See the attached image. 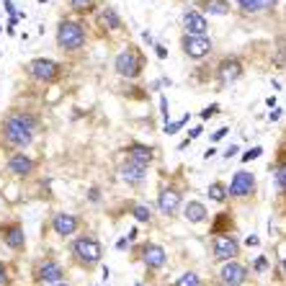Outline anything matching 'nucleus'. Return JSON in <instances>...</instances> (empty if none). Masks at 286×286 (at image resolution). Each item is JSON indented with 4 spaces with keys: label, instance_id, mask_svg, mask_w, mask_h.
Listing matches in <instances>:
<instances>
[{
    "label": "nucleus",
    "instance_id": "f257e3e1",
    "mask_svg": "<svg viewBox=\"0 0 286 286\" xmlns=\"http://www.w3.org/2000/svg\"><path fill=\"white\" fill-rule=\"evenodd\" d=\"M41 132L39 116L28 109H8L0 116V155H10L18 149H28L36 134Z\"/></svg>",
    "mask_w": 286,
    "mask_h": 286
},
{
    "label": "nucleus",
    "instance_id": "f03ea898",
    "mask_svg": "<svg viewBox=\"0 0 286 286\" xmlns=\"http://www.w3.org/2000/svg\"><path fill=\"white\" fill-rule=\"evenodd\" d=\"M88 41V31L80 21L75 18H59L57 23V49L65 54H75L85 47Z\"/></svg>",
    "mask_w": 286,
    "mask_h": 286
},
{
    "label": "nucleus",
    "instance_id": "7ed1b4c3",
    "mask_svg": "<svg viewBox=\"0 0 286 286\" xmlns=\"http://www.w3.org/2000/svg\"><path fill=\"white\" fill-rule=\"evenodd\" d=\"M70 255H72V261L83 266L85 271L90 268H96L103 258V248L101 243L93 237V235H80V237H75L72 243H70Z\"/></svg>",
    "mask_w": 286,
    "mask_h": 286
},
{
    "label": "nucleus",
    "instance_id": "20e7f679",
    "mask_svg": "<svg viewBox=\"0 0 286 286\" xmlns=\"http://www.w3.org/2000/svg\"><path fill=\"white\" fill-rule=\"evenodd\" d=\"M26 75L39 85H57L62 80V65L49 57H36L26 65Z\"/></svg>",
    "mask_w": 286,
    "mask_h": 286
},
{
    "label": "nucleus",
    "instance_id": "39448f33",
    "mask_svg": "<svg viewBox=\"0 0 286 286\" xmlns=\"http://www.w3.org/2000/svg\"><path fill=\"white\" fill-rule=\"evenodd\" d=\"M31 281L36 286H47L54 281H65V266L59 263L54 255H44L31 263Z\"/></svg>",
    "mask_w": 286,
    "mask_h": 286
},
{
    "label": "nucleus",
    "instance_id": "423d86ee",
    "mask_svg": "<svg viewBox=\"0 0 286 286\" xmlns=\"http://www.w3.org/2000/svg\"><path fill=\"white\" fill-rule=\"evenodd\" d=\"M10 178H16V180H31L39 170V160H34L31 155H26L23 149H18V152H10L5 155V168H3Z\"/></svg>",
    "mask_w": 286,
    "mask_h": 286
},
{
    "label": "nucleus",
    "instance_id": "0eeeda50",
    "mask_svg": "<svg viewBox=\"0 0 286 286\" xmlns=\"http://www.w3.org/2000/svg\"><path fill=\"white\" fill-rule=\"evenodd\" d=\"M0 243L13 253H26V232H23V222L18 217H10L0 222Z\"/></svg>",
    "mask_w": 286,
    "mask_h": 286
},
{
    "label": "nucleus",
    "instance_id": "6e6552de",
    "mask_svg": "<svg viewBox=\"0 0 286 286\" xmlns=\"http://www.w3.org/2000/svg\"><path fill=\"white\" fill-rule=\"evenodd\" d=\"M114 70L116 75H122V78L127 80H134V78H140V72H142V57L137 49H124V52H119L116 59H114Z\"/></svg>",
    "mask_w": 286,
    "mask_h": 286
},
{
    "label": "nucleus",
    "instance_id": "1a4fd4ad",
    "mask_svg": "<svg viewBox=\"0 0 286 286\" xmlns=\"http://www.w3.org/2000/svg\"><path fill=\"white\" fill-rule=\"evenodd\" d=\"M80 224H83V219L78 214H70V212H57L49 219V227L57 237H72L80 230Z\"/></svg>",
    "mask_w": 286,
    "mask_h": 286
},
{
    "label": "nucleus",
    "instance_id": "9d476101",
    "mask_svg": "<svg viewBox=\"0 0 286 286\" xmlns=\"http://www.w3.org/2000/svg\"><path fill=\"white\" fill-rule=\"evenodd\" d=\"M183 54L191 59H201L212 52V41L206 34H183Z\"/></svg>",
    "mask_w": 286,
    "mask_h": 286
},
{
    "label": "nucleus",
    "instance_id": "9b49d317",
    "mask_svg": "<svg viewBox=\"0 0 286 286\" xmlns=\"http://www.w3.org/2000/svg\"><path fill=\"white\" fill-rule=\"evenodd\" d=\"M217 78L222 85H230L235 80L243 78V62H240L237 57H227V59H222L219 67H217Z\"/></svg>",
    "mask_w": 286,
    "mask_h": 286
},
{
    "label": "nucleus",
    "instance_id": "f8f14e48",
    "mask_svg": "<svg viewBox=\"0 0 286 286\" xmlns=\"http://www.w3.org/2000/svg\"><path fill=\"white\" fill-rule=\"evenodd\" d=\"M140 253H142V255H140L142 263H144L147 268H152V271L162 268L165 261H168V253H165V248H160V245H155V243H144Z\"/></svg>",
    "mask_w": 286,
    "mask_h": 286
},
{
    "label": "nucleus",
    "instance_id": "ddd939ff",
    "mask_svg": "<svg viewBox=\"0 0 286 286\" xmlns=\"http://www.w3.org/2000/svg\"><path fill=\"white\" fill-rule=\"evenodd\" d=\"M219 279H222V284H227V286H240V284L248 281V268L240 266V263L227 261L222 266V271H219Z\"/></svg>",
    "mask_w": 286,
    "mask_h": 286
},
{
    "label": "nucleus",
    "instance_id": "4468645a",
    "mask_svg": "<svg viewBox=\"0 0 286 286\" xmlns=\"http://www.w3.org/2000/svg\"><path fill=\"white\" fill-rule=\"evenodd\" d=\"M253 188H255L253 173L237 170V173L232 175V183H230V191H227V193H232V196H248V193H253Z\"/></svg>",
    "mask_w": 286,
    "mask_h": 286
},
{
    "label": "nucleus",
    "instance_id": "2eb2a0df",
    "mask_svg": "<svg viewBox=\"0 0 286 286\" xmlns=\"http://www.w3.org/2000/svg\"><path fill=\"white\" fill-rule=\"evenodd\" d=\"M119 178H122L124 183H129V186H140V183H144V178H147V168L124 160V165L119 168Z\"/></svg>",
    "mask_w": 286,
    "mask_h": 286
},
{
    "label": "nucleus",
    "instance_id": "dca6fc26",
    "mask_svg": "<svg viewBox=\"0 0 286 286\" xmlns=\"http://www.w3.org/2000/svg\"><path fill=\"white\" fill-rule=\"evenodd\" d=\"M178 206H180V193L175 188H160L157 193V209L162 214H175L178 212Z\"/></svg>",
    "mask_w": 286,
    "mask_h": 286
},
{
    "label": "nucleus",
    "instance_id": "f3484780",
    "mask_svg": "<svg viewBox=\"0 0 286 286\" xmlns=\"http://www.w3.org/2000/svg\"><path fill=\"white\" fill-rule=\"evenodd\" d=\"M127 160L134 165H142V168H149V162L155 160V152H152V147L132 144V147H127Z\"/></svg>",
    "mask_w": 286,
    "mask_h": 286
},
{
    "label": "nucleus",
    "instance_id": "a211bd4d",
    "mask_svg": "<svg viewBox=\"0 0 286 286\" xmlns=\"http://www.w3.org/2000/svg\"><path fill=\"white\" fill-rule=\"evenodd\" d=\"M183 26H186V34H206V18L201 10H186L183 13Z\"/></svg>",
    "mask_w": 286,
    "mask_h": 286
},
{
    "label": "nucleus",
    "instance_id": "6ab92c4d",
    "mask_svg": "<svg viewBox=\"0 0 286 286\" xmlns=\"http://www.w3.org/2000/svg\"><path fill=\"white\" fill-rule=\"evenodd\" d=\"M237 243L232 237H214V255L219 261H232L237 255Z\"/></svg>",
    "mask_w": 286,
    "mask_h": 286
},
{
    "label": "nucleus",
    "instance_id": "aec40b11",
    "mask_svg": "<svg viewBox=\"0 0 286 286\" xmlns=\"http://www.w3.org/2000/svg\"><path fill=\"white\" fill-rule=\"evenodd\" d=\"M98 23H101V26H106L109 31H119V28H124L122 18H119V13H116L111 5H103V10L98 13Z\"/></svg>",
    "mask_w": 286,
    "mask_h": 286
},
{
    "label": "nucleus",
    "instance_id": "412c9836",
    "mask_svg": "<svg viewBox=\"0 0 286 286\" xmlns=\"http://www.w3.org/2000/svg\"><path fill=\"white\" fill-rule=\"evenodd\" d=\"M196 5L209 16H227L230 13V0H199Z\"/></svg>",
    "mask_w": 286,
    "mask_h": 286
},
{
    "label": "nucleus",
    "instance_id": "4be33fe9",
    "mask_svg": "<svg viewBox=\"0 0 286 286\" xmlns=\"http://www.w3.org/2000/svg\"><path fill=\"white\" fill-rule=\"evenodd\" d=\"M183 214H186V219H188V222L199 224V222H204V219H206V206H204V204H199V201H188Z\"/></svg>",
    "mask_w": 286,
    "mask_h": 286
},
{
    "label": "nucleus",
    "instance_id": "5701e85b",
    "mask_svg": "<svg viewBox=\"0 0 286 286\" xmlns=\"http://www.w3.org/2000/svg\"><path fill=\"white\" fill-rule=\"evenodd\" d=\"M67 3H70V8H72L75 13H83V16L96 8V0H67Z\"/></svg>",
    "mask_w": 286,
    "mask_h": 286
},
{
    "label": "nucleus",
    "instance_id": "b1692460",
    "mask_svg": "<svg viewBox=\"0 0 286 286\" xmlns=\"http://www.w3.org/2000/svg\"><path fill=\"white\" fill-rule=\"evenodd\" d=\"M0 286H13V266L8 261H0Z\"/></svg>",
    "mask_w": 286,
    "mask_h": 286
},
{
    "label": "nucleus",
    "instance_id": "393cba45",
    "mask_svg": "<svg viewBox=\"0 0 286 286\" xmlns=\"http://www.w3.org/2000/svg\"><path fill=\"white\" fill-rule=\"evenodd\" d=\"M132 217L137 219V222H144V224H147L149 219H152V212H149L144 204H137V206H132Z\"/></svg>",
    "mask_w": 286,
    "mask_h": 286
},
{
    "label": "nucleus",
    "instance_id": "a878e982",
    "mask_svg": "<svg viewBox=\"0 0 286 286\" xmlns=\"http://www.w3.org/2000/svg\"><path fill=\"white\" fill-rule=\"evenodd\" d=\"M175 286H201V279L193 274V271H186V274L175 281Z\"/></svg>",
    "mask_w": 286,
    "mask_h": 286
},
{
    "label": "nucleus",
    "instance_id": "bb28decb",
    "mask_svg": "<svg viewBox=\"0 0 286 286\" xmlns=\"http://www.w3.org/2000/svg\"><path fill=\"white\" fill-rule=\"evenodd\" d=\"M209 199L212 201H224L227 199V188H224L222 183H212L209 186Z\"/></svg>",
    "mask_w": 286,
    "mask_h": 286
},
{
    "label": "nucleus",
    "instance_id": "cd10ccee",
    "mask_svg": "<svg viewBox=\"0 0 286 286\" xmlns=\"http://www.w3.org/2000/svg\"><path fill=\"white\" fill-rule=\"evenodd\" d=\"M186 124H188V114H183V116L178 119V122H165V132H168V134H175V132L183 129Z\"/></svg>",
    "mask_w": 286,
    "mask_h": 286
},
{
    "label": "nucleus",
    "instance_id": "c85d7f7f",
    "mask_svg": "<svg viewBox=\"0 0 286 286\" xmlns=\"http://www.w3.org/2000/svg\"><path fill=\"white\" fill-rule=\"evenodd\" d=\"M235 3L243 8L245 13H258L261 8H258V0H235Z\"/></svg>",
    "mask_w": 286,
    "mask_h": 286
},
{
    "label": "nucleus",
    "instance_id": "c756f323",
    "mask_svg": "<svg viewBox=\"0 0 286 286\" xmlns=\"http://www.w3.org/2000/svg\"><path fill=\"white\" fill-rule=\"evenodd\" d=\"M261 155H263V147H253L250 152H245V155H243V160L248 162V160H255V157H261Z\"/></svg>",
    "mask_w": 286,
    "mask_h": 286
},
{
    "label": "nucleus",
    "instance_id": "7c9ffc66",
    "mask_svg": "<svg viewBox=\"0 0 286 286\" xmlns=\"http://www.w3.org/2000/svg\"><path fill=\"white\" fill-rule=\"evenodd\" d=\"M217 111H219V106H217V103H212L209 109H204V111H201V119H212Z\"/></svg>",
    "mask_w": 286,
    "mask_h": 286
},
{
    "label": "nucleus",
    "instance_id": "2f4dec72",
    "mask_svg": "<svg viewBox=\"0 0 286 286\" xmlns=\"http://www.w3.org/2000/svg\"><path fill=\"white\" fill-rule=\"evenodd\" d=\"M279 0H258V8L261 10H271V8H276Z\"/></svg>",
    "mask_w": 286,
    "mask_h": 286
},
{
    "label": "nucleus",
    "instance_id": "473e14b6",
    "mask_svg": "<svg viewBox=\"0 0 286 286\" xmlns=\"http://www.w3.org/2000/svg\"><path fill=\"white\" fill-rule=\"evenodd\" d=\"M276 178H279V186H281V188L286 191V165H284V168H281V170L276 173Z\"/></svg>",
    "mask_w": 286,
    "mask_h": 286
},
{
    "label": "nucleus",
    "instance_id": "72a5a7b5",
    "mask_svg": "<svg viewBox=\"0 0 286 286\" xmlns=\"http://www.w3.org/2000/svg\"><path fill=\"white\" fill-rule=\"evenodd\" d=\"M155 52H157V57H160V59H165V57H168V49H165L162 44H155Z\"/></svg>",
    "mask_w": 286,
    "mask_h": 286
},
{
    "label": "nucleus",
    "instance_id": "f704fd0d",
    "mask_svg": "<svg viewBox=\"0 0 286 286\" xmlns=\"http://www.w3.org/2000/svg\"><path fill=\"white\" fill-rule=\"evenodd\" d=\"M116 248H119V250H127V248H129V237H122V240L116 243Z\"/></svg>",
    "mask_w": 286,
    "mask_h": 286
},
{
    "label": "nucleus",
    "instance_id": "c9c22d12",
    "mask_svg": "<svg viewBox=\"0 0 286 286\" xmlns=\"http://www.w3.org/2000/svg\"><path fill=\"white\" fill-rule=\"evenodd\" d=\"M255 268H258V271H266V268H268V261H266V258H258V261H255Z\"/></svg>",
    "mask_w": 286,
    "mask_h": 286
},
{
    "label": "nucleus",
    "instance_id": "e433bc0d",
    "mask_svg": "<svg viewBox=\"0 0 286 286\" xmlns=\"http://www.w3.org/2000/svg\"><path fill=\"white\" fill-rule=\"evenodd\" d=\"M227 132H230V129H227V127H224V129H219V132H217V134H214V142H217V140H222V137H224V134H227Z\"/></svg>",
    "mask_w": 286,
    "mask_h": 286
},
{
    "label": "nucleus",
    "instance_id": "4c0bfd02",
    "mask_svg": "<svg viewBox=\"0 0 286 286\" xmlns=\"http://www.w3.org/2000/svg\"><path fill=\"white\" fill-rule=\"evenodd\" d=\"M88 196H90V201H98V188H90Z\"/></svg>",
    "mask_w": 286,
    "mask_h": 286
},
{
    "label": "nucleus",
    "instance_id": "58836bf2",
    "mask_svg": "<svg viewBox=\"0 0 286 286\" xmlns=\"http://www.w3.org/2000/svg\"><path fill=\"white\" fill-rule=\"evenodd\" d=\"M235 155H237V147H230L227 152H224V157H235Z\"/></svg>",
    "mask_w": 286,
    "mask_h": 286
},
{
    "label": "nucleus",
    "instance_id": "ea45409f",
    "mask_svg": "<svg viewBox=\"0 0 286 286\" xmlns=\"http://www.w3.org/2000/svg\"><path fill=\"white\" fill-rule=\"evenodd\" d=\"M47 286H70L67 281H54V284H47Z\"/></svg>",
    "mask_w": 286,
    "mask_h": 286
},
{
    "label": "nucleus",
    "instance_id": "a19ab883",
    "mask_svg": "<svg viewBox=\"0 0 286 286\" xmlns=\"http://www.w3.org/2000/svg\"><path fill=\"white\" fill-rule=\"evenodd\" d=\"M284 274H286V261H284Z\"/></svg>",
    "mask_w": 286,
    "mask_h": 286
},
{
    "label": "nucleus",
    "instance_id": "79ce46f5",
    "mask_svg": "<svg viewBox=\"0 0 286 286\" xmlns=\"http://www.w3.org/2000/svg\"><path fill=\"white\" fill-rule=\"evenodd\" d=\"M39 3H47V0H39Z\"/></svg>",
    "mask_w": 286,
    "mask_h": 286
},
{
    "label": "nucleus",
    "instance_id": "37998d69",
    "mask_svg": "<svg viewBox=\"0 0 286 286\" xmlns=\"http://www.w3.org/2000/svg\"><path fill=\"white\" fill-rule=\"evenodd\" d=\"M0 31H3V26H0Z\"/></svg>",
    "mask_w": 286,
    "mask_h": 286
},
{
    "label": "nucleus",
    "instance_id": "c03bdc74",
    "mask_svg": "<svg viewBox=\"0 0 286 286\" xmlns=\"http://www.w3.org/2000/svg\"><path fill=\"white\" fill-rule=\"evenodd\" d=\"M222 286H227V284H222Z\"/></svg>",
    "mask_w": 286,
    "mask_h": 286
},
{
    "label": "nucleus",
    "instance_id": "a18cd8bd",
    "mask_svg": "<svg viewBox=\"0 0 286 286\" xmlns=\"http://www.w3.org/2000/svg\"><path fill=\"white\" fill-rule=\"evenodd\" d=\"M137 286H140V284H137Z\"/></svg>",
    "mask_w": 286,
    "mask_h": 286
}]
</instances>
